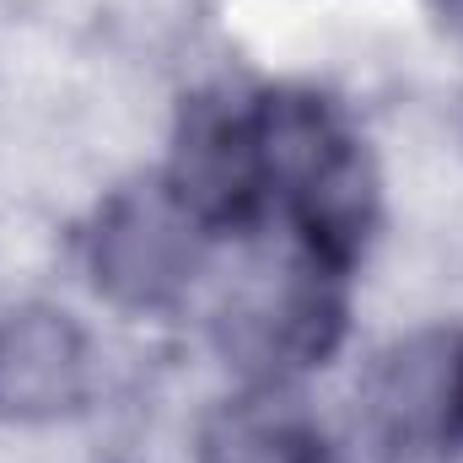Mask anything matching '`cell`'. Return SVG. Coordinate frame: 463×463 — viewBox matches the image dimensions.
<instances>
[{"mask_svg":"<svg viewBox=\"0 0 463 463\" xmlns=\"http://www.w3.org/2000/svg\"><path fill=\"white\" fill-rule=\"evenodd\" d=\"M92 269H98V286L124 307L173 302L200 269L194 211L178 194H162V189H151V194L140 189V194L114 200V211L98 227Z\"/></svg>","mask_w":463,"mask_h":463,"instance_id":"obj_1","label":"cell"},{"mask_svg":"<svg viewBox=\"0 0 463 463\" xmlns=\"http://www.w3.org/2000/svg\"><path fill=\"white\" fill-rule=\"evenodd\" d=\"M87 393V340L54 307H22L0 318V415L54 420Z\"/></svg>","mask_w":463,"mask_h":463,"instance_id":"obj_2","label":"cell"},{"mask_svg":"<svg viewBox=\"0 0 463 463\" xmlns=\"http://www.w3.org/2000/svg\"><path fill=\"white\" fill-rule=\"evenodd\" d=\"M372 404H377V420L399 442H420V437L448 431L463 404V366L453 345H442V340L404 345L383 366Z\"/></svg>","mask_w":463,"mask_h":463,"instance_id":"obj_3","label":"cell"},{"mask_svg":"<svg viewBox=\"0 0 463 463\" xmlns=\"http://www.w3.org/2000/svg\"><path fill=\"white\" fill-rule=\"evenodd\" d=\"M216 463H318V442L291 410H237L211 437Z\"/></svg>","mask_w":463,"mask_h":463,"instance_id":"obj_4","label":"cell"},{"mask_svg":"<svg viewBox=\"0 0 463 463\" xmlns=\"http://www.w3.org/2000/svg\"><path fill=\"white\" fill-rule=\"evenodd\" d=\"M453 11H458V22H463V0H453Z\"/></svg>","mask_w":463,"mask_h":463,"instance_id":"obj_5","label":"cell"},{"mask_svg":"<svg viewBox=\"0 0 463 463\" xmlns=\"http://www.w3.org/2000/svg\"><path fill=\"white\" fill-rule=\"evenodd\" d=\"M458 420H463V404H458Z\"/></svg>","mask_w":463,"mask_h":463,"instance_id":"obj_6","label":"cell"}]
</instances>
